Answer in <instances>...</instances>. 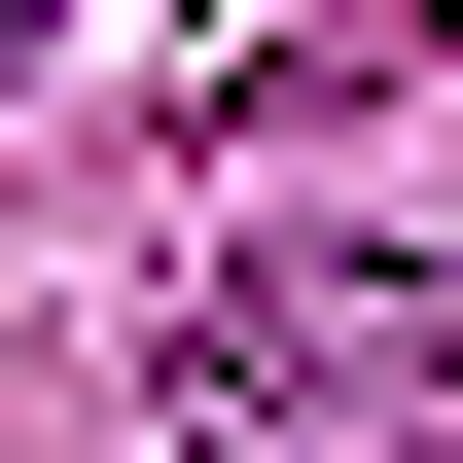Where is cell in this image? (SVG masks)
<instances>
[{
	"label": "cell",
	"mask_w": 463,
	"mask_h": 463,
	"mask_svg": "<svg viewBox=\"0 0 463 463\" xmlns=\"http://www.w3.org/2000/svg\"><path fill=\"white\" fill-rule=\"evenodd\" d=\"M178 463H463V250H250L178 321Z\"/></svg>",
	"instance_id": "cell-1"
}]
</instances>
